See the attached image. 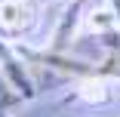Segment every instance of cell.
I'll return each mask as SVG.
<instances>
[{
	"label": "cell",
	"instance_id": "cell-1",
	"mask_svg": "<svg viewBox=\"0 0 120 117\" xmlns=\"http://www.w3.org/2000/svg\"><path fill=\"white\" fill-rule=\"evenodd\" d=\"M40 22L37 0H0V34L6 40L28 37Z\"/></svg>",
	"mask_w": 120,
	"mask_h": 117
},
{
	"label": "cell",
	"instance_id": "cell-2",
	"mask_svg": "<svg viewBox=\"0 0 120 117\" xmlns=\"http://www.w3.org/2000/svg\"><path fill=\"white\" fill-rule=\"evenodd\" d=\"M22 99H25V96H22V92L9 83V77L0 71V111H6L12 105H22Z\"/></svg>",
	"mask_w": 120,
	"mask_h": 117
},
{
	"label": "cell",
	"instance_id": "cell-3",
	"mask_svg": "<svg viewBox=\"0 0 120 117\" xmlns=\"http://www.w3.org/2000/svg\"><path fill=\"white\" fill-rule=\"evenodd\" d=\"M43 3H56V0H43Z\"/></svg>",
	"mask_w": 120,
	"mask_h": 117
}]
</instances>
